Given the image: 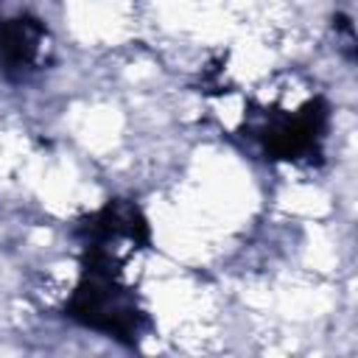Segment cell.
Returning a JSON list of instances; mask_svg holds the SVG:
<instances>
[{
	"instance_id": "1",
	"label": "cell",
	"mask_w": 358,
	"mask_h": 358,
	"mask_svg": "<svg viewBox=\"0 0 358 358\" xmlns=\"http://www.w3.org/2000/svg\"><path fill=\"white\" fill-rule=\"evenodd\" d=\"M73 238L81 255L78 280L64 302V316L126 347H140L151 330V319L123 271L134 252L151 249V238L112 221L76 224Z\"/></svg>"
},
{
	"instance_id": "3",
	"label": "cell",
	"mask_w": 358,
	"mask_h": 358,
	"mask_svg": "<svg viewBox=\"0 0 358 358\" xmlns=\"http://www.w3.org/2000/svg\"><path fill=\"white\" fill-rule=\"evenodd\" d=\"M53 62L50 28L28 14L0 17V78L11 87L34 81Z\"/></svg>"
},
{
	"instance_id": "2",
	"label": "cell",
	"mask_w": 358,
	"mask_h": 358,
	"mask_svg": "<svg viewBox=\"0 0 358 358\" xmlns=\"http://www.w3.org/2000/svg\"><path fill=\"white\" fill-rule=\"evenodd\" d=\"M330 101L322 92L308 95L299 106H266L252 103L241 134L271 162L319 165L324 157V143L330 131Z\"/></svg>"
}]
</instances>
